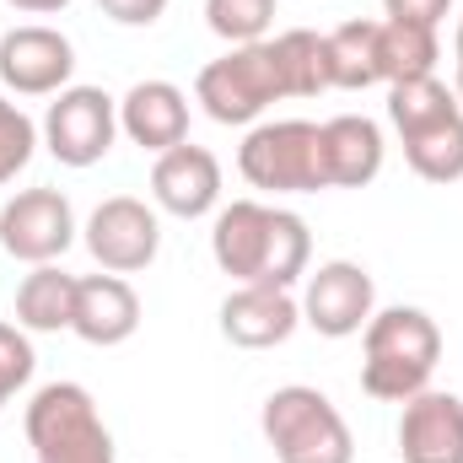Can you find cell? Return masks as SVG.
Instances as JSON below:
<instances>
[{
    "label": "cell",
    "instance_id": "1",
    "mask_svg": "<svg viewBox=\"0 0 463 463\" xmlns=\"http://www.w3.org/2000/svg\"><path fill=\"white\" fill-rule=\"evenodd\" d=\"M211 259L237 286H280V291H291L307 275L313 232L297 211H280V205H264V200H232V205L216 211Z\"/></svg>",
    "mask_w": 463,
    "mask_h": 463
},
{
    "label": "cell",
    "instance_id": "2",
    "mask_svg": "<svg viewBox=\"0 0 463 463\" xmlns=\"http://www.w3.org/2000/svg\"><path fill=\"white\" fill-rule=\"evenodd\" d=\"M442 361V329L426 307H383L361 329V388L383 404H404L431 388Z\"/></svg>",
    "mask_w": 463,
    "mask_h": 463
},
{
    "label": "cell",
    "instance_id": "3",
    "mask_svg": "<svg viewBox=\"0 0 463 463\" xmlns=\"http://www.w3.org/2000/svg\"><path fill=\"white\" fill-rule=\"evenodd\" d=\"M388 118L399 129L404 162L426 184H458L463 178V103L448 81L415 76L388 87Z\"/></svg>",
    "mask_w": 463,
    "mask_h": 463
},
{
    "label": "cell",
    "instance_id": "4",
    "mask_svg": "<svg viewBox=\"0 0 463 463\" xmlns=\"http://www.w3.org/2000/svg\"><path fill=\"white\" fill-rule=\"evenodd\" d=\"M259 431L275 463H355V437L324 388L286 383L264 399Z\"/></svg>",
    "mask_w": 463,
    "mask_h": 463
},
{
    "label": "cell",
    "instance_id": "5",
    "mask_svg": "<svg viewBox=\"0 0 463 463\" xmlns=\"http://www.w3.org/2000/svg\"><path fill=\"white\" fill-rule=\"evenodd\" d=\"M237 173L264 194H318V189H329L324 124H313V118L253 124L237 146Z\"/></svg>",
    "mask_w": 463,
    "mask_h": 463
},
{
    "label": "cell",
    "instance_id": "6",
    "mask_svg": "<svg viewBox=\"0 0 463 463\" xmlns=\"http://www.w3.org/2000/svg\"><path fill=\"white\" fill-rule=\"evenodd\" d=\"M33 463H114V431L81 383H43L22 415Z\"/></svg>",
    "mask_w": 463,
    "mask_h": 463
},
{
    "label": "cell",
    "instance_id": "7",
    "mask_svg": "<svg viewBox=\"0 0 463 463\" xmlns=\"http://www.w3.org/2000/svg\"><path fill=\"white\" fill-rule=\"evenodd\" d=\"M280 98H286V81H280L269 38L264 43H237V49H227L222 60H211L194 76V103L216 124H253Z\"/></svg>",
    "mask_w": 463,
    "mask_h": 463
},
{
    "label": "cell",
    "instance_id": "8",
    "mask_svg": "<svg viewBox=\"0 0 463 463\" xmlns=\"http://www.w3.org/2000/svg\"><path fill=\"white\" fill-rule=\"evenodd\" d=\"M118 140V98L103 87H65L43 114V146L60 167H98Z\"/></svg>",
    "mask_w": 463,
    "mask_h": 463
},
{
    "label": "cell",
    "instance_id": "9",
    "mask_svg": "<svg viewBox=\"0 0 463 463\" xmlns=\"http://www.w3.org/2000/svg\"><path fill=\"white\" fill-rule=\"evenodd\" d=\"M377 313V286L361 264L350 259H329L318 269H307V286H302V324L324 340H350L372 324Z\"/></svg>",
    "mask_w": 463,
    "mask_h": 463
},
{
    "label": "cell",
    "instance_id": "10",
    "mask_svg": "<svg viewBox=\"0 0 463 463\" xmlns=\"http://www.w3.org/2000/svg\"><path fill=\"white\" fill-rule=\"evenodd\" d=\"M76 242V211L60 189H22L0 205V248L22 264H54Z\"/></svg>",
    "mask_w": 463,
    "mask_h": 463
},
{
    "label": "cell",
    "instance_id": "11",
    "mask_svg": "<svg viewBox=\"0 0 463 463\" xmlns=\"http://www.w3.org/2000/svg\"><path fill=\"white\" fill-rule=\"evenodd\" d=\"M76 76V43L60 27L27 22L0 38V81L16 98H54Z\"/></svg>",
    "mask_w": 463,
    "mask_h": 463
},
{
    "label": "cell",
    "instance_id": "12",
    "mask_svg": "<svg viewBox=\"0 0 463 463\" xmlns=\"http://www.w3.org/2000/svg\"><path fill=\"white\" fill-rule=\"evenodd\" d=\"M87 253L109 269V275H135L162 253V222L146 200L114 194L87 216Z\"/></svg>",
    "mask_w": 463,
    "mask_h": 463
},
{
    "label": "cell",
    "instance_id": "13",
    "mask_svg": "<svg viewBox=\"0 0 463 463\" xmlns=\"http://www.w3.org/2000/svg\"><path fill=\"white\" fill-rule=\"evenodd\" d=\"M151 200L178 222L211 216L222 205V162H216V151H205L194 140L162 151L156 167H151Z\"/></svg>",
    "mask_w": 463,
    "mask_h": 463
},
{
    "label": "cell",
    "instance_id": "14",
    "mask_svg": "<svg viewBox=\"0 0 463 463\" xmlns=\"http://www.w3.org/2000/svg\"><path fill=\"white\" fill-rule=\"evenodd\" d=\"M399 458L404 463H463V399L442 388H420L399 415Z\"/></svg>",
    "mask_w": 463,
    "mask_h": 463
},
{
    "label": "cell",
    "instance_id": "15",
    "mask_svg": "<svg viewBox=\"0 0 463 463\" xmlns=\"http://www.w3.org/2000/svg\"><path fill=\"white\" fill-rule=\"evenodd\" d=\"M302 324V302L280 286H237L222 302V335L237 350H275Z\"/></svg>",
    "mask_w": 463,
    "mask_h": 463
},
{
    "label": "cell",
    "instance_id": "16",
    "mask_svg": "<svg viewBox=\"0 0 463 463\" xmlns=\"http://www.w3.org/2000/svg\"><path fill=\"white\" fill-rule=\"evenodd\" d=\"M118 135H129L140 151L162 156L189 140V98L173 81H135L118 98Z\"/></svg>",
    "mask_w": 463,
    "mask_h": 463
},
{
    "label": "cell",
    "instance_id": "17",
    "mask_svg": "<svg viewBox=\"0 0 463 463\" xmlns=\"http://www.w3.org/2000/svg\"><path fill=\"white\" fill-rule=\"evenodd\" d=\"M140 329V297L124 275H81L76 280V318H71V335L87 340V345L109 350L124 345L129 335Z\"/></svg>",
    "mask_w": 463,
    "mask_h": 463
},
{
    "label": "cell",
    "instance_id": "18",
    "mask_svg": "<svg viewBox=\"0 0 463 463\" xmlns=\"http://www.w3.org/2000/svg\"><path fill=\"white\" fill-rule=\"evenodd\" d=\"M383 129L366 114H340L324 124V162H329V189H366L383 173Z\"/></svg>",
    "mask_w": 463,
    "mask_h": 463
},
{
    "label": "cell",
    "instance_id": "19",
    "mask_svg": "<svg viewBox=\"0 0 463 463\" xmlns=\"http://www.w3.org/2000/svg\"><path fill=\"white\" fill-rule=\"evenodd\" d=\"M76 318V275H65L60 264H33V275H22L16 286V324L27 335H60Z\"/></svg>",
    "mask_w": 463,
    "mask_h": 463
},
{
    "label": "cell",
    "instance_id": "20",
    "mask_svg": "<svg viewBox=\"0 0 463 463\" xmlns=\"http://www.w3.org/2000/svg\"><path fill=\"white\" fill-rule=\"evenodd\" d=\"M377 71L388 87L415 81V76H437V27L420 22H377Z\"/></svg>",
    "mask_w": 463,
    "mask_h": 463
},
{
    "label": "cell",
    "instance_id": "21",
    "mask_svg": "<svg viewBox=\"0 0 463 463\" xmlns=\"http://www.w3.org/2000/svg\"><path fill=\"white\" fill-rule=\"evenodd\" d=\"M275 43V65H280V81H286V98H318L329 92V43L324 33L313 27H291Z\"/></svg>",
    "mask_w": 463,
    "mask_h": 463
},
{
    "label": "cell",
    "instance_id": "22",
    "mask_svg": "<svg viewBox=\"0 0 463 463\" xmlns=\"http://www.w3.org/2000/svg\"><path fill=\"white\" fill-rule=\"evenodd\" d=\"M329 43V87L361 92L372 81H383L377 71V22H340L335 33H324Z\"/></svg>",
    "mask_w": 463,
    "mask_h": 463
},
{
    "label": "cell",
    "instance_id": "23",
    "mask_svg": "<svg viewBox=\"0 0 463 463\" xmlns=\"http://www.w3.org/2000/svg\"><path fill=\"white\" fill-rule=\"evenodd\" d=\"M275 22V0H205V27L222 43H264Z\"/></svg>",
    "mask_w": 463,
    "mask_h": 463
},
{
    "label": "cell",
    "instance_id": "24",
    "mask_svg": "<svg viewBox=\"0 0 463 463\" xmlns=\"http://www.w3.org/2000/svg\"><path fill=\"white\" fill-rule=\"evenodd\" d=\"M33 151H38V124L22 114L16 103L0 98V189L33 162Z\"/></svg>",
    "mask_w": 463,
    "mask_h": 463
},
{
    "label": "cell",
    "instance_id": "25",
    "mask_svg": "<svg viewBox=\"0 0 463 463\" xmlns=\"http://www.w3.org/2000/svg\"><path fill=\"white\" fill-rule=\"evenodd\" d=\"M33 366H38V355H33L27 329L22 324H0V410L33 383Z\"/></svg>",
    "mask_w": 463,
    "mask_h": 463
},
{
    "label": "cell",
    "instance_id": "26",
    "mask_svg": "<svg viewBox=\"0 0 463 463\" xmlns=\"http://www.w3.org/2000/svg\"><path fill=\"white\" fill-rule=\"evenodd\" d=\"M98 5H103V16H114L118 27H151L167 11V0H98Z\"/></svg>",
    "mask_w": 463,
    "mask_h": 463
},
{
    "label": "cell",
    "instance_id": "27",
    "mask_svg": "<svg viewBox=\"0 0 463 463\" xmlns=\"http://www.w3.org/2000/svg\"><path fill=\"white\" fill-rule=\"evenodd\" d=\"M383 11H388V16H399V22H420V27H437V22L453 11V0H383Z\"/></svg>",
    "mask_w": 463,
    "mask_h": 463
},
{
    "label": "cell",
    "instance_id": "28",
    "mask_svg": "<svg viewBox=\"0 0 463 463\" xmlns=\"http://www.w3.org/2000/svg\"><path fill=\"white\" fill-rule=\"evenodd\" d=\"M16 11H27V16H54V11H65L71 0H11Z\"/></svg>",
    "mask_w": 463,
    "mask_h": 463
},
{
    "label": "cell",
    "instance_id": "29",
    "mask_svg": "<svg viewBox=\"0 0 463 463\" xmlns=\"http://www.w3.org/2000/svg\"><path fill=\"white\" fill-rule=\"evenodd\" d=\"M453 49H458V71H463V16H458V43Z\"/></svg>",
    "mask_w": 463,
    "mask_h": 463
},
{
    "label": "cell",
    "instance_id": "30",
    "mask_svg": "<svg viewBox=\"0 0 463 463\" xmlns=\"http://www.w3.org/2000/svg\"><path fill=\"white\" fill-rule=\"evenodd\" d=\"M453 98H458V103H463V71H458V76H453Z\"/></svg>",
    "mask_w": 463,
    "mask_h": 463
}]
</instances>
